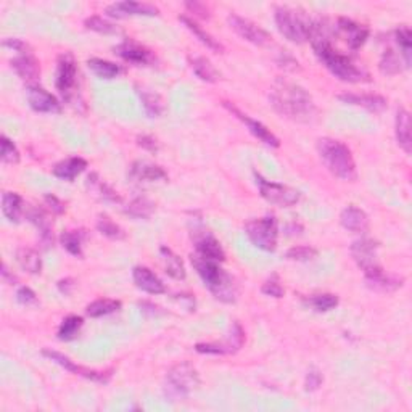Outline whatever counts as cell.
I'll use <instances>...</instances> for the list:
<instances>
[{
    "mask_svg": "<svg viewBox=\"0 0 412 412\" xmlns=\"http://www.w3.org/2000/svg\"><path fill=\"white\" fill-rule=\"evenodd\" d=\"M309 42L319 62L332 73L333 76L345 82H369L371 75L362 68L355 58L337 50L332 44V26L327 18L312 19Z\"/></svg>",
    "mask_w": 412,
    "mask_h": 412,
    "instance_id": "obj_1",
    "label": "cell"
},
{
    "mask_svg": "<svg viewBox=\"0 0 412 412\" xmlns=\"http://www.w3.org/2000/svg\"><path fill=\"white\" fill-rule=\"evenodd\" d=\"M269 102L274 110L287 120L309 122L316 116V103L305 87L282 77L272 84Z\"/></svg>",
    "mask_w": 412,
    "mask_h": 412,
    "instance_id": "obj_2",
    "label": "cell"
},
{
    "mask_svg": "<svg viewBox=\"0 0 412 412\" xmlns=\"http://www.w3.org/2000/svg\"><path fill=\"white\" fill-rule=\"evenodd\" d=\"M195 271L202 279L205 287L213 293L216 300L223 303H235L238 297V285L235 279L227 271L219 266V263L205 259L198 254L192 256Z\"/></svg>",
    "mask_w": 412,
    "mask_h": 412,
    "instance_id": "obj_3",
    "label": "cell"
},
{
    "mask_svg": "<svg viewBox=\"0 0 412 412\" xmlns=\"http://www.w3.org/2000/svg\"><path fill=\"white\" fill-rule=\"evenodd\" d=\"M317 151L326 168L341 180L353 182L356 179V163L353 158L351 150L343 142L332 139V137H322L317 140Z\"/></svg>",
    "mask_w": 412,
    "mask_h": 412,
    "instance_id": "obj_4",
    "label": "cell"
},
{
    "mask_svg": "<svg viewBox=\"0 0 412 412\" xmlns=\"http://www.w3.org/2000/svg\"><path fill=\"white\" fill-rule=\"evenodd\" d=\"M276 24L281 34L293 44H303L309 39L312 19L306 12L292 7L276 8Z\"/></svg>",
    "mask_w": 412,
    "mask_h": 412,
    "instance_id": "obj_5",
    "label": "cell"
},
{
    "mask_svg": "<svg viewBox=\"0 0 412 412\" xmlns=\"http://www.w3.org/2000/svg\"><path fill=\"white\" fill-rule=\"evenodd\" d=\"M198 371L190 362H180L169 369L166 375V393L173 400H184L198 388Z\"/></svg>",
    "mask_w": 412,
    "mask_h": 412,
    "instance_id": "obj_6",
    "label": "cell"
},
{
    "mask_svg": "<svg viewBox=\"0 0 412 412\" xmlns=\"http://www.w3.org/2000/svg\"><path fill=\"white\" fill-rule=\"evenodd\" d=\"M245 232H247L250 242L254 247L268 253L276 252L279 240V223L274 216L248 221L245 224Z\"/></svg>",
    "mask_w": 412,
    "mask_h": 412,
    "instance_id": "obj_7",
    "label": "cell"
},
{
    "mask_svg": "<svg viewBox=\"0 0 412 412\" xmlns=\"http://www.w3.org/2000/svg\"><path fill=\"white\" fill-rule=\"evenodd\" d=\"M77 65L71 53H62L57 62L55 87L68 103H75L77 99Z\"/></svg>",
    "mask_w": 412,
    "mask_h": 412,
    "instance_id": "obj_8",
    "label": "cell"
},
{
    "mask_svg": "<svg viewBox=\"0 0 412 412\" xmlns=\"http://www.w3.org/2000/svg\"><path fill=\"white\" fill-rule=\"evenodd\" d=\"M254 178H256V184L261 197L271 205L282 206V208H290V206L300 202L301 198L300 190L288 187V185H283V184L271 182V180L264 179L263 176L258 173L254 174Z\"/></svg>",
    "mask_w": 412,
    "mask_h": 412,
    "instance_id": "obj_9",
    "label": "cell"
},
{
    "mask_svg": "<svg viewBox=\"0 0 412 412\" xmlns=\"http://www.w3.org/2000/svg\"><path fill=\"white\" fill-rule=\"evenodd\" d=\"M350 252L355 263L364 272V276H371V274H375L384 269L380 266L379 243L375 240L367 237L356 240L350 247Z\"/></svg>",
    "mask_w": 412,
    "mask_h": 412,
    "instance_id": "obj_10",
    "label": "cell"
},
{
    "mask_svg": "<svg viewBox=\"0 0 412 412\" xmlns=\"http://www.w3.org/2000/svg\"><path fill=\"white\" fill-rule=\"evenodd\" d=\"M227 21H229V26L247 42H252L254 46H259V47H266L272 44L271 34H269L266 29L258 26L256 23H253L252 19L240 17V15L230 13L227 17Z\"/></svg>",
    "mask_w": 412,
    "mask_h": 412,
    "instance_id": "obj_11",
    "label": "cell"
},
{
    "mask_svg": "<svg viewBox=\"0 0 412 412\" xmlns=\"http://www.w3.org/2000/svg\"><path fill=\"white\" fill-rule=\"evenodd\" d=\"M243 341L245 330L238 322H234L223 343H197L195 350L202 355H234L243 346Z\"/></svg>",
    "mask_w": 412,
    "mask_h": 412,
    "instance_id": "obj_12",
    "label": "cell"
},
{
    "mask_svg": "<svg viewBox=\"0 0 412 412\" xmlns=\"http://www.w3.org/2000/svg\"><path fill=\"white\" fill-rule=\"evenodd\" d=\"M42 355L48 357V359L57 362L58 366H62L63 369L70 371L71 374L75 375H81L84 377L87 380H92V382H97V384H108L111 379V372L113 371H94V369H87V367H82V366H77L76 362H73L70 357L62 355V353L58 351H52V350H44Z\"/></svg>",
    "mask_w": 412,
    "mask_h": 412,
    "instance_id": "obj_13",
    "label": "cell"
},
{
    "mask_svg": "<svg viewBox=\"0 0 412 412\" xmlns=\"http://www.w3.org/2000/svg\"><path fill=\"white\" fill-rule=\"evenodd\" d=\"M115 53L127 63H132L135 66H151L156 62V57L150 48H147L142 44L126 39L120 46L115 47Z\"/></svg>",
    "mask_w": 412,
    "mask_h": 412,
    "instance_id": "obj_14",
    "label": "cell"
},
{
    "mask_svg": "<svg viewBox=\"0 0 412 412\" xmlns=\"http://www.w3.org/2000/svg\"><path fill=\"white\" fill-rule=\"evenodd\" d=\"M337 32L343 41L346 42V46L351 48V50H357L364 46L367 37H369V28L366 24L356 23L355 19L340 17L337 19Z\"/></svg>",
    "mask_w": 412,
    "mask_h": 412,
    "instance_id": "obj_15",
    "label": "cell"
},
{
    "mask_svg": "<svg viewBox=\"0 0 412 412\" xmlns=\"http://www.w3.org/2000/svg\"><path fill=\"white\" fill-rule=\"evenodd\" d=\"M194 245H195V254L202 256L205 259H211L216 263L225 261L224 248L221 247L219 240L214 237L209 230H195L194 232Z\"/></svg>",
    "mask_w": 412,
    "mask_h": 412,
    "instance_id": "obj_16",
    "label": "cell"
},
{
    "mask_svg": "<svg viewBox=\"0 0 412 412\" xmlns=\"http://www.w3.org/2000/svg\"><path fill=\"white\" fill-rule=\"evenodd\" d=\"M223 105H224V108H227V110L232 113L235 118H238V120L248 127V131L252 132V134L256 137V139L261 140L263 144L272 147V149H277V147H281V140H279L277 137L272 134L271 129H268V127L264 126L263 122H259L256 120H253V118H250L248 115H245L243 111H240L238 108L235 105H232L230 102H223Z\"/></svg>",
    "mask_w": 412,
    "mask_h": 412,
    "instance_id": "obj_17",
    "label": "cell"
},
{
    "mask_svg": "<svg viewBox=\"0 0 412 412\" xmlns=\"http://www.w3.org/2000/svg\"><path fill=\"white\" fill-rule=\"evenodd\" d=\"M26 99L29 106L37 113H60L62 103L57 100L55 95L37 84H29L26 87Z\"/></svg>",
    "mask_w": 412,
    "mask_h": 412,
    "instance_id": "obj_18",
    "label": "cell"
},
{
    "mask_svg": "<svg viewBox=\"0 0 412 412\" xmlns=\"http://www.w3.org/2000/svg\"><path fill=\"white\" fill-rule=\"evenodd\" d=\"M10 65H12L13 71L29 84H36L39 76H41V66H39L37 58L34 57L31 48L24 52H17V57H13Z\"/></svg>",
    "mask_w": 412,
    "mask_h": 412,
    "instance_id": "obj_19",
    "label": "cell"
},
{
    "mask_svg": "<svg viewBox=\"0 0 412 412\" xmlns=\"http://www.w3.org/2000/svg\"><path fill=\"white\" fill-rule=\"evenodd\" d=\"M105 12L113 18H126V17H156L160 10L155 5L134 2V0H126V2H116L108 5Z\"/></svg>",
    "mask_w": 412,
    "mask_h": 412,
    "instance_id": "obj_20",
    "label": "cell"
},
{
    "mask_svg": "<svg viewBox=\"0 0 412 412\" xmlns=\"http://www.w3.org/2000/svg\"><path fill=\"white\" fill-rule=\"evenodd\" d=\"M132 279H134L135 287L142 292L149 293V295H163V293H166L163 281L149 268L135 266L132 269Z\"/></svg>",
    "mask_w": 412,
    "mask_h": 412,
    "instance_id": "obj_21",
    "label": "cell"
},
{
    "mask_svg": "<svg viewBox=\"0 0 412 412\" xmlns=\"http://www.w3.org/2000/svg\"><path fill=\"white\" fill-rule=\"evenodd\" d=\"M129 179L134 182H160L168 179V173L158 165L149 161H135L129 169Z\"/></svg>",
    "mask_w": 412,
    "mask_h": 412,
    "instance_id": "obj_22",
    "label": "cell"
},
{
    "mask_svg": "<svg viewBox=\"0 0 412 412\" xmlns=\"http://www.w3.org/2000/svg\"><path fill=\"white\" fill-rule=\"evenodd\" d=\"M338 100L348 103V105H355L366 108L367 111L372 113H382L386 108V99L377 94H353V92H345V94L338 95Z\"/></svg>",
    "mask_w": 412,
    "mask_h": 412,
    "instance_id": "obj_23",
    "label": "cell"
},
{
    "mask_svg": "<svg viewBox=\"0 0 412 412\" xmlns=\"http://www.w3.org/2000/svg\"><path fill=\"white\" fill-rule=\"evenodd\" d=\"M340 223L343 227L350 232L362 234L369 229V216L366 214V211H362L356 206H346L340 214Z\"/></svg>",
    "mask_w": 412,
    "mask_h": 412,
    "instance_id": "obj_24",
    "label": "cell"
},
{
    "mask_svg": "<svg viewBox=\"0 0 412 412\" xmlns=\"http://www.w3.org/2000/svg\"><path fill=\"white\" fill-rule=\"evenodd\" d=\"M395 134L398 145L404 150V153H411L412 149V134H411V115L406 108H398L395 120Z\"/></svg>",
    "mask_w": 412,
    "mask_h": 412,
    "instance_id": "obj_25",
    "label": "cell"
},
{
    "mask_svg": "<svg viewBox=\"0 0 412 412\" xmlns=\"http://www.w3.org/2000/svg\"><path fill=\"white\" fill-rule=\"evenodd\" d=\"M87 161L81 156H71V158H66L60 161L53 166L52 173L55 178L62 180H68V182H73L77 176H79L82 171H86Z\"/></svg>",
    "mask_w": 412,
    "mask_h": 412,
    "instance_id": "obj_26",
    "label": "cell"
},
{
    "mask_svg": "<svg viewBox=\"0 0 412 412\" xmlns=\"http://www.w3.org/2000/svg\"><path fill=\"white\" fill-rule=\"evenodd\" d=\"M393 47H388V48H385L384 53H382L380 71L384 73V75L395 76V75H398V73H403L404 70H408V68L411 66L409 63L406 62L403 53Z\"/></svg>",
    "mask_w": 412,
    "mask_h": 412,
    "instance_id": "obj_27",
    "label": "cell"
},
{
    "mask_svg": "<svg viewBox=\"0 0 412 412\" xmlns=\"http://www.w3.org/2000/svg\"><path fill=\"white\" fill-rule=\"evenodd\" d=\"M366 283L371 290L379 292V293H391L398 290L400 287H403V279H398L395 276H390L386 274L384 269L375 274H371V276H366Z\"/></svg>",
    "mask_w": 412,
    "mask_h": 412,
    "instance_id": "obj_28",
    "label": "cell"
},
{
    "mask_svg": "<svg viewBox=\"0 0 412 412\" xmlns=\"http://www.w3.org/2000/svg\"><path fill=\"white\" fill-rule=\"evenodd\" d=\"M160 254H161V261H163L166 274H168L169 277L176 279V281H184L185 276H187V272H185L182 259H180L178 254L168 247H161Z\"/></svg>",
    "mask_w": 412,
    "mask_h": 412,
    "instance_id": "obj_29",
    "label": "cell"
},
{
    "mask_svg": "<svg viewBox=\"0 0 412 412\" xmlns=\"http://www.w3.org/2000/svg\"><path fill=\"white\" fill-rule=\"evenodd\" d=\"M137 94H139L142 105H144V110L150 118H160L165 113V100L161 99L160 94H156L151 89H147V87L135 86Z\"/></svg>",
    "mask_w": 412,
    "mask_h": 412,
    "instance_id": "obj_30",
    "label": "cell"
},
{
    "mask_svg": "<svg viewBox=\"0 0 412 412\" xmlns=\"http://www.w3.org/2000/svg\"><path fill=\"white\" fill-rule=\"evenodd\" d=\"M179 19H180V21H182V23H184V26H185V28H187V29H189V31H190V32H192V34H194V36L198 39V41H200V42H202V44H205V46H206V47H208V48H211V50H214V52H224V47H223V44H221V42H218V41H216V39H214L213 36H211V34H209V32H206V31H205V29H203L202 26H200V24H198L197 21H195V19H192V18H189V17H187V15H180V17H179Z\"/></svg>",
    "mask_w": 412,
    "mask_h": 412,
    "instance_id": "obj_31",
    "label": "cell"
},
{
    "mask_svg": "<svg viewBox=\"0 0 412 412\" xmlns=\"http://www.w3.org/2000/svg\"><path fill=\"white\" fill-rule=\"evenodd\" d=\"M17 261L23 271L29 274H41L42 271V259L36 250L19 247L17 250Z\"/></svg>",
    "mask_w": 412,
    "mask_h": 412,
    "instance_id": "obj_32",
    "label": "cell"
},
{
    "mask_svg": "<svg viewBox=\"0 0 412 412\" xmlns=\"http://www.w3.org/2000/svg\"><path fill=\"white\" fill-rule=\"evenodd\" d=\"M87 66H89V70L94 73L97 77H100V79H115V77L122 75V71H124L118 63L95 57L87 62Z\"/></svg>",
    "mask_w": 412,
    "mask_h": 412,
    "instance_id": "obj_33",
    "label": "cell"
},
{
    "mask_svg": "<svg viewBox=\"0 0 412 412\" xmlns=\"http://www.w3.org/2000/svg\"><path fill=\"white\" fill-rule=\"evenodd\" d=\"M2 211L10 223L18 224L23 218V198L15 192L2 195Z\"/></svg>",
    "mask_w": 412,
    "mask_h": 412,
    "instance_id": "obj_34",
    "label": "cell"
},
{
    "mask_svg": "<svg viewBox=\"0 0 412 412\" xmlns=\"http://www.w3.org/2000/svg\"><path fill=\"white\" fill-rule=\"evenodd\" d=\"M28 218L37 227L39 234H41L42 242L47 243V245L53 243V232H52V227H50V221H48L46 211L41 209V208H32L28 213Z\"/></svg>",
    "mask_w": 412,
    "mask_h": 412,
    "instance_id": "obj_35",
    "label": "cell"
},
{
    "mask_svg": "<svg viewBox=\"0 0 412 412\" xmlns=\"http://www.w3.org/2000/svg\"><path fill=\"white\" fill-rule=\"evenodd\" d=\"M190 66L197 77L205 81V82H216L219 79V71L216 70L213 63H211L208 58L205 57H194L190 58Z\"/></svg>",
    "mask_w": 412,
    "mask_h": 412,
    "instance_id": "obj_36",
    "label": "cell"
},
{
    "mask_svg": "<svg viewBox=\"0 0 412 412\" xmlns=\"http://www.w3.org/2000/svg\"><path fill=\"white\" fill-rule=\"evenodd\" d=\"M87 187H89L91 192H94L95 195H99V198L103 200V202H111V203H120L121 198L118 192H115L110 185L103 182V180L99 179L97 174H91L87 178Z\"/></svg>",
    "mask_w": 412,
    "mask_h": 412,
    "instance_id": "obj_37",
    "label": "cell"
},
{
    "mask_svg": "<svg viewBox=\"0 0 412 412\" xmlns=\"http://www.w3.org/2000/svg\"><path fill=\"white\" fill-rule=\"evenodd\" d=\"M86 234L82 230H65L60 235L62 247L66 250L68 253L73 254L76 258H82V242H84Z\"/></svg>",
    "mask_w": 412,
    "mask_h": 412,
    "instance_id": "obj_38",
    "label": "cell"
},
{
    "mask_svg": "<svg viewBox=\"0 0 412 412\" xmlns=\"http://www.w3.org/2000/svg\"><path fill=\"white\" fill-rule=\"evenodd\" d=\"M121 308V301L111 300V298H99V300L92 301L91 305H87L86 314L89 317H103L108 314L116 312Z\"/></svg>",
    "mask_w": 412,
    "mask_h": 412,
    "instance_id": "obj_39",
    "label": "cell"
},
{
    "mask_svg": "<svg viewBox=\"0 0 412 412\" xmlns=\"http://www.w3.org/2000/svg\"><path fill=\"white\" fill-rule=\"evenodd\" d=\"M82 317L81 316H75V314H71V316H66L63 319L60 327H58V338H60L62 341H70V340H75L77 337V333L82 328Z\"/></svg>",
    "mask_w": 412,
    "mask_h": 412,
    "instance_id": "obj_40",
    "label": "cell"
},
{
    "mask_svg": "<svg viewBox=\"0 0 412 412\" xmlns=\"http://www.w3.org/2000/svg\"><path fill=\"white\" fill-rule=\"evenodd\" d=\"M306 305L311 306L317 312H327L332 311L333 308L338 306V297L333 293H319L306 298Z\"/></svg>",
    "mask_w": 412,
    "mask_h": 412,
    "instance_id": "obj_41",
    "label": "cell"
},
{
    "mask_svg": "<svg viewBox=\"0 0 412 412\" xmlns=\"http://www.w3.org/2000/svg\"><path fill=\"white\" fill-rule=\"evenodd\" d=\"M153 211H155V205L151 203L147 197L134 198L129 205H127V208H126V213L129 216H132V218H137V219L150 218Z\"/></svg>",
    "mask_w": 412,
    "mask_h": 412,
    "instance_id": "obj_42",
    "label": "cell"
},
{
    "mask_svg": "<svg viewBox=\"0 0 412 412\" xmlns=\"http://www.w3.org/2000/svg\"><path fill=\"white\" fill-rule=\"evenodd\" d=\"M395 41H396V46H398L400 52L403 53V57L406 58V62L411 65V53H412V32H411V28L406 26H400L398 29L395 31Z\"/></svg>",
    "mask_w": 412,
    "mask_h": 412,
    "instance_id": "obj_43",
    "label": "cell"
},
{
    "mask_svg": "<svg viewBox=\"0 0 412 412\" xmlns=\"http://www.w3.org/2000/svg\"><path fill=\"white\" fill-rule=\"evenodd\" d=\"M97 229H99L102 235H105V237L111 240H122L126 237L124 230H122L115 221L108 218V216H100L99 221H97Z\"/></svg>",
    "mask_w": 412,
    "mask_h": 412,
    "instance_id": "obj_44",
    "label": "cell"
},
{
    "mask_svg": "<svg viewBox=\"0 0 412 412\" xmlns=\"http://www.w3.org/2000/svg\"><path fill=\"white\" fill-rule=\"evenodd\" d=\"M86 28L91 29V31L100 32V34H120L121 29L115 26V24L106 21L105 18L99 17V15H94V17H89L84 21Z\"/></svg>",
    "mask_w": 412,
    "mask_h": 412,
    "instance_id": "obj_45",
    "label": "cell"
},
{
    "mask_svg": "<svg viewBox=\"0 0 412 412\" xmlns=\"http://www.w3.org/2000/svg\"><path fill=\"white\" fill-rule=\"evenodd\" d=\"M0 147H2L0 158H2L3 163L17 165L19 161V151L17 149V145L13 144V140H10L7 135H2L0 137Z\"/></svg>",
    "mask_w": 412,
    "mask_h": 412,
    "instance_id": "obj_46",
    "label": "cell"
},
{
    "mask_svg": "<svg viewBox=\"0 0 412 412\" xmlns=\"http://www.w3.org/2000/svg\"><path fill=\"white\" fill-rule=\"evenodd\" d=\"M287 259H290V261H311L317 256V250L312 248V247H308V245H298V247H292L290 250L287 252Z\"/></svg>",
    "mask_w": 412,
    "mask_h": 412,
    "instance_id": "obj_47",
    "label": "cell"
},
{
    "mask_svg": "<svg viewBox=\"0 0 412 412\" xmlns=\"http://www.w3.org/2000/svg\"><path fill=\"white\" fill-rule=\"evenodd\" d=\"M261 292L264 293V295L272 297V298H282L283 293H285L283 287L281 285V282H279L277 276H272L271 279H268V281L263 283Z\"/></svg>",
    "mask_w": 412,
    "mask_h": 412,
    "instance_id": "obj_48",
    "label": "cell"
},
{
    "mask_svg": "<svg viewBox=\"0 0 412 412\" xmlns=\"http://www.w3.org/2000/svg\"><path fill=\"white\" fill-rule=\"evenodd\" d=\"M17 301L24 306L37 305V295L29 287H21L17 292Z\"/></svg>",
    "mask_w": 412,
    "mask_h": 412,
    "instance_id": "obj_49",
    "label": "cell"
},
{
    "mask_svg": "<svg viewBox=\"0 0 412 412\" xmlns=\"http://www.w3.org/2000/svg\"><path fill=\"white\" fill-rule=\"evenodd\" d=\"M322 374L317 369H309L308 375H306V382H305V390L306 391H316L319 386L322 385Z\"/></svg>",
    "mask_w": 412,
    "mask_h": 412,
    "instance_id": "obj_50",
    "label": "cell"
},
{
    "mask_svg": "<svg viewBox=\"0 0 412 412\" xmlns=\"http://www.w3.org/2000/svg\"><path fill=\"white\" fill-rule=\"evenodd\" d=\"M44 200H46L47 206H48V208H50L55 214H62L63 211H65V205H63V203L60 202V200H58V198L55 197V195L47 194L46 197H44Z\"/></svg>",
    "mask_w": 412,
    "mask_h": 412,
    "instance_id": "obj_51",
    "label": "cell"
},
{
    "mask_svg": "<svg viewBox=\"0 0 412 412\" xmlns=\"http://www.w3.org/2000/svg\"><path fill=\"white\" fill-rule=\"evenodd\" d=\"M137 144H139L142 149H145V150H149V151H158V142H156L153 137H150V135H140V137H137Z\"/></svg>",
    "mask_w": 412,
    "mask_h": 412,
    "instance_id": "obj_52",
    "label": "cell"
},
{
    "mask_svg": "<svg viewBox=\"0 0 412 412\" xmlns=\"http://www.w3.org/2000/svg\"><path fill=\"white\" fill-rule=\"evenodd\" d=\"M185 7H187L192 13L198 15V17H202V18H208V17H209L208 8H206L203 3H198V2H187V3H185Z\"/></svg>",
    "mask_w": 412,
    "mask_h": 412,
    "instance_id": "obj_53",
    "label": "cell"
},
{
    "mask_svg": "<svg viewBox=\"0 0 412 412\" xmlns=\"http://www.w3.org/2000/svg\"><path fill=\"white\" fill-rule=\"evenodd\" d=\"M58 290H60L63 295H70L71 293V290L73 288H75V281H73V279H62V281H58Z\"/></svg>",
    "mask_w": 412,
    "mask_h": 412,
    "instance_id": "obj_54",
    "label": "cell"
},
{
    "mask_svg": "<svg viewBox=\"0 0 412 412\" xmlns=\"http://www.w3.org/2000/svg\"><path fill=\"white\" fill-rule=\"evenodd\" d=\"M2 277H3V281H7L8 283H13V282H17V277L15 276H12V274L8 272V268H7V264H2Z\"/></svg>",
    "mask_w": 412,
    "mask_h": 412,
    "instance_id": "obj_55",
    "label": "cell"
}]
</instances>
